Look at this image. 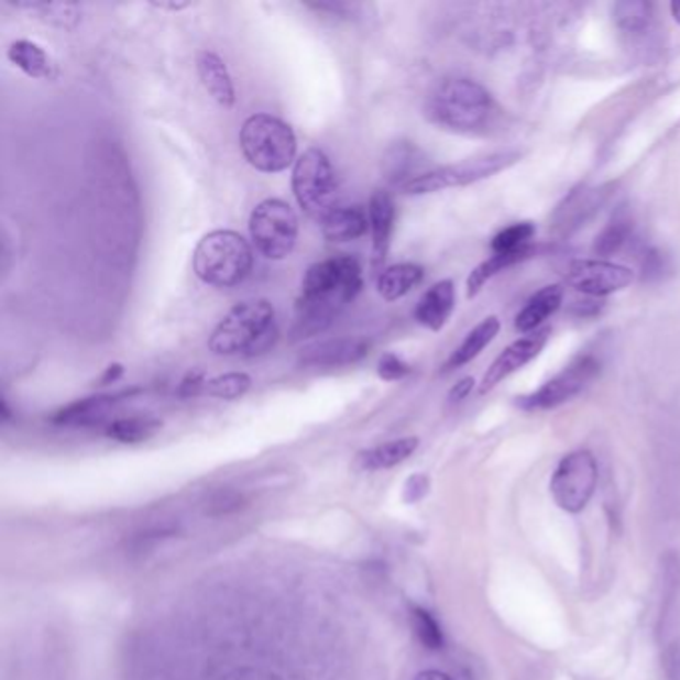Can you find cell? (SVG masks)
I'll return each mask as SVG.
<instances>
[{"label":"cell","mask_w":680,"mask_h":680,"mask_svg":"<svg viewBox=\"0 0 680 680\" xmlns=\"http://www.w3.org/2000/svg\"><path fill=\"white\" fill-rule=\"evenodd\" d=\"M362 287V264L353 255H333L311 264L296 299L292 341L309 340L328 330Z\"/></svg>","instance_id":"6da1fadb"},{"label":"cell","mask_w":680,"mask_h":680,"mask_svg":"<svg viewBox=\"0 0 680 680\" xmlns=\"http://www.w3.org/2000/svg\"><path fill=\"white\" fill-rule=\"evenodd\" d=\"M427 118L458 134H483L495 118L497 105L485 86L465 76L446 78L427 100Z\"/></svg>","instance_id":"7a4b0ae2"},{"label":"cell","mask_w":680,"mask_h":680,"mask_svg":"<svg viewBox=\"0 0 680 680\" xmlns=\"http://www.w3.org/2000/svg\"><path fill=\"white\" fill-rule=\"evenodd\" d=\"M276 309L267 299H245L230 309L210 336V351L228 358H255L274 348Z\"/></svg>","instance_id":"3957f363"},{"label":"cell","mask_w":680,"mask_h":680,"mask_svg":"<svg viewBox=\"0 0 680 680\" xmlns=\"http://www.w3.org/2000/svg\"><path fill=\"white\" fill-rule=\"evenodd\" d=\"M191 266L208 286L235 287L244 284L254 267V250L234 230H213L194 250Z\"/></svg>","instance_id":"277c9868"},{"label":"cell","mask_w":680,"mask_h":680,"mask_svg":"<svg viewBox=\"0 0 680 680\" xmlns=\"http://www.w3.org/2000/svg\"><path fill=\"white\" fill-rule=\"evenodd\" d=\"M240 149L248 164L264 174H279L296 164L298 140L289 124L272 114L245 118Z\"/></svg>","instance_id":"5b68a950"},{"label":"cell","mask_w":680,"mask_h":680,"mask_svg":"<svg viewBox=\"0 0 680 680\" xmlns=\"http://www.w3.org/2000/svg\"><path fill=\"white\" fill-rule=\"evenodd\" d=\"M292 190L299 208L321 222L338 206V178L323 150L308 149L294 164Z\"/></svg>","instance_id":"8992f818"},{"label":"cell","mask_w":680,"mask_h":680,"mask_svg":"<svg viewBox=\"0 0 680 680\" xmlns=\"http://www.w3.org/2000/svg\"><path fill=\"white\" fill-rule=\"evenodd\" d=\"M250 238L257 254L266 260L282 262L292 255L298 242V216L289 204L279 198H267L250 213Z\"/></svg>","instance_id":"52a82bcc"},{"label":"cell","mask_w":680,"mask_h":680,"mask_svg":"<svg viewBox=\"0 0 680 680\" xmlns=\"http://www.w3.org/2000/svg\"><path fill=\"white\" fill-rule=\"evenodd\" d=\"M519 160H522L519 152H493L487 156H479V158L441 166L436 171L424 172L415 180L407 182L404 188H399V191H404L407 196H426V194L447 190V188H461V186H469V184H475L500 172H505L511 166H515Z\"/></svg>","instance_id":"ba28073f"},{"label":"cell","mask_w":680,"mask_h":680,"mask_svg":"<svg viewBox=\"0 0 680 680\" xmlns=\"http://www.w3.org/2000/svg\"><path fill=\"white\" fill-rule=\"evenodd\" d=\"M596 481L599 468L591 451L579 449L564 456L551 479L555 503L567 513H581L595 493Z\"/></svg>","instance_id":"9c48e42d"},{"label":"cell","mask_w":680,"mask_h":680,"mask_svg":"<svg viewBox=\"0 0 680 680\" xmlns=\"http://www.w3.org/2000/svg\"><path fill=\"white\" fill-rule=\"evenodd\" d=\"M599 370L601 365L593 355H581L574 362L569 363L563 372L557 373L553 380L542 383L537 392L522 397L519 405L527 412L555 409L581 394L586 385L599 375Z\"/></svg>","instance_id":"30bf717a"},{"label":"cell","mask_w":680,"mask_h":680,"mask_svg":"<svg viewBox=\"0 0 680 680\" xmlns=\"http://www.w3.org/2000/svg\"><path fill=\"white\" fill-rule=\"evenodd\" d=\"M564 277L569 286L589 298H605L630 286L633 272L606 260H573Z\"/></svg>","instance_id":"8fae6325"},{"label":"cell","mask_w":680,"mask_h":680,"mask_svg":"<svg viewBox=\"0 0 680 680\" xmlns=\"http://www.w3.org/2000/svg\"><path fill=\"white\" fill-rule=\"evenodd\" d=\"M549 333H551L549 328L535 331V333H529L525 338L513 341L511 346L501 351L500 355L495 358V362L491 363L487 373L483 375L479 394H487L497 383L507 380L513 373L519 372L523 365L533 362L541 353L542 348H545V343L549 340Z\"/></svg>","instance_id":"7c38bea8"},{"label":"cell","mask_w":680,"mask_h":680,"mask_svg":"<svg viewBox=\"0 0 680 680\" xmlns=\"http://www.w3.org/2000/svg\"><path fill=\"white\" fill-rule=\"evenodd\" d=\"M370 341L363 338H333L304 348L298 363L301 368H343L362 362L370 353Z\"/></svg>","instance_id":"4fadbf2b"},{"label":"cell","mask_w":680,"mask_h":680,"mask_svg":"<svg viewBox=\"0 0 680 680\" xmlns=\"http://www.w3.org/2000/svg\"><path fill=\"white\" fill-rule=\"evenodd\" d=\"M370 213V234H372V267L373 272L382 274L383 262L392 245L395 228V200L387 190H375L368 202Z\"/></svg>","instance_id":"5bb4252c"},{"label":"cell","mask_w":680,"mask_h":680,"mask_svg":"<svg viewBox=\"0 0 680 680\" xmlns=\"http://www.w3.org/2000/svg\"><path fill=\"white\" fill-rule=\"evenodd\" d=\"M613 186H599V188H581L574 190L571 196L564 198V202L555 212V228L561 234H573L581 226H585L589 218H593L601 206H605L611 196Z\"/></svg>","instance_id":"9a60e30c"},{"label":"cell","mask_w":680,"mask_h":680,"mask_svg":"<svg viewBox=\"0 0 680 680\" xmlns=\"http://www.w3.org/2000/svg\"><path fill=\"white\" fill-rule=\"evenodd\" d=\"M321 234L333 244L353 242L370 232V213L360 204H338L321 222Z\"/></svg>","instance_id":"2e32d148"},{"label":"cell","mask_w":680,"mask_h":680,"mask_svg":"<svg viewBox=\"0 0 680 680\" xmlns=\"http://www.w3.org/2000/svg\"><path fill=\"white\" fill-rule=\"evenodd\" d=\"M456 309V284L451 279H441L427 289L415 306L414 316L417 323L431 331H439L446 326Z\"/></svg>","instance_id":"e0dca14e"},{"label":"cell","mask_w":680,"mask_h":680,"mask_svg":"<svg viewBox=\"0 0 680 680\" xmlns=\"http://www.w3.org/2000/svg\"><path fill=\"white\" fill-rule=\"evenodd\" d=\"M139 390H130L124 394L117 395H95V397H86V399H78L73 404L66 405L61 412H56L53 415V421L56 426H95L98 421H102L107 417L108 412L114 407V405L130 397L132 394H136Z\"/></svg>","instance_id":"ac0fdd59"},{"label":"cell","mask_w":680,"mask_h":680,"mask_svg":"<svg viewBox=\"0 0 680 680\" xmlns=\"http://www.w3.org/2000/svg\"><path fill=\"white\" fill-rule=\"evenodd\" d=\"M196 68L202 80L206 92L223 108H232L235 105V88L232 76L222 58L210 51H200L196 56Z\"/></svg>","instance_id":"d6986e66"},{"label":"cell","mask_w":680,"mask_h":680,"mask_svg":"<svg viewBox=\"0 0 680 680\" xmlns=\"http://www.w3.org/2000/svg\"><path fill=\"white\" fill-rule=\"evenodd\" d=\"M563 304V287L561 286H545L533 296L525 308L519 311V316L515 319V328L522 333H535L541 328L545 319L551 318L557 314V309Z\"/></svg>","instance_id":"ffe728a7"},{"label":"cell","mask_w":680,"mask_h":680,"mask_svg":"<svg viewBox=\"0 0 680 680\" xmlns=\"http://www.w3.org/2000/svg\"><path fill=\"white\" fill-rule=\"evenodd\" d=\"M7 56L19 70L31 78H44V80H53L58 75L56 64H54L51 54L44 51L41 44L32 43L26 39L14 41L7 51Z\"/></svg>","instance_id":"44dd1931"},{"label":"cell","mask_w":680,"mask_h":680,"mask_svg":"<svg viewBox=\"0 0 680 680\" xmlns=\"http://www.w3.org/2000/svg\"><path fill=\"white\" fill-rule=\"evenodd\" d=\"M500 330V319L495 318V316L483 319L473 330L469 331L468 338L459 343L458 350L449 355V360L443 365V372H456L459 368L473 362L479 353L497 338Z\"/></svg>","instance_id":"7402d4cb"},{"label":"cell","mask_w":680,"mask_h":680,"mask_svg":"<svg viewBox=\"0 0 680 680\" xmlns=\"http://www.w3.org/2000/svg\"><path fill=\"white\" fill-rule=\"evenodd\" d=\"M419 447L417 437H402L387 441L382 446L365 449L358 458V468L363 471H382V469L395 468L399 463H404L405 459L412 458Z\"/></svg>","instance_id":"603a6c76"},{"label":"cell","mask_w":680,"mask_h":680,"mask_svg":"<svg viewBox=\"0 0 680 680\" xmlns=\"http://www.w3.org/2000/svg\"><path fill=\"white\" fill-rule=\"evenodd\" d=\"M424 164H426L424 152L414 146L412 142L395 144L394 149H390L387 156L383 160L387 178H390V182L397 184L399 188H404L407 182L415 180L417 176H421L424 174L421 172Z\"/></svg>","instance_id":"cb8c5ba5"},{"label":"cell","mask_w":680,"mask_h":680,"mask_svg":"<svg viewBox=\"0 0 680 680\" xmlns=\"http://www.w3.org/2000/svg\"><path fill=\"white\" fill-rule=\"evenodd\" d=\"M424 276H426L424 267L414 264V262H404V264L385 267V270H382V274L377 276V294L385 301L404 298L414 287L424 282Z\"/></svg>","instance_id":"d4e9b609"},{"label":"cell","mask_w":680,"mask_h":680,"mask_svg":"<svg viewBox=\"0 0 680 680\" xmlns=\"http://www.w3.org/2000/svg\"><path fill=\"white\" fill-rule=\"evenodd\" d=\"M655 11L652 4L645 0H625L615 4V22L618 31L627 34L630 39L643 36L652 29Z\"/></svg>","instance_id":"484cf974"},{"label":"cell","mask_w":680,"mask_h":680,"mask_svg":"<svg viewBox=\"0 0 680 680\" xmlns=\"http://www.w3.org/2000/svg\"><path fill=\"white\" fill-rule=\"evenodd\" d=\"M535 254V248H527L522 252H511V254H493L490 260H485L483 264H479L471 276L468 277V298H475L483 286L490 282L491 277L497 276L503 270L515 266L519 262L529 260Z\"/></svg>","instance_id":"4316f807"},{"label":"cell","mask_w":680,"mask_h":680,"mask_svg":"<svg viewBox=\"0 0 680 680\" xmlns=\"http://www.w3.org/2000/svg\"><path fill=\"white\" fill-rule=\"evenodd\" d=\"M633 238V220L627 213H615V218L606 223L603 232L596 235L593 244V254L599 257H611L618 254Z\"/></svg>","instance_id":"83f0119b"},{"label":"cell","mask_w":680,"mask_h":680,"mask_svg":"<svg viewBox=\"0 0 680 680\" xmlns=\"http://www.w3.org/2000/svg\"><path fill=\"white\" fill-rule=\"evenodd\" d=\"M160 427L162 424L158 419H152V417H122L107 427V436L118 443L134 446V443H142L150 437L156 436Z\"/></svg>","instance_id":"f1b7e54d"},{"label":"cell","mask_w":680,"mask_h":680,"mask_svg":"<svg viewBox=\"0 0 680 680\" xmlns=\"http://www.w3.org/2000/svg\"><path fill=\"white\" fill-rule=\"evenodd\" d=\"M19 9L36 12L41 19L61 29H75L80 22V7L70 2H17Z\"/></svg>","instance_id":"f546056e"},{"label":"cell","mask_w":680,"mask_h":680,"mask_svg":"<svg viewBox=\"0 0 680 680\" xmlns=\"http://www.w3.org/2000/svg\"><path fill=\"white\" fill-rule=\"evenodd\" d=\"M535 223L519 222L513 223L509 228L501 230L500 234L491 240L493 254H511V252H522L531 248V240L535 238Z\"/></svg>","instance_id":"4dcf8cb0"},{"label":"cell","mask_w":680,"mask_h":680,"mask_svg":"<svg viewBox=\"0 0 680 680\" xmlns=\"http://www.w3.org/2000/svg\"><path fill=\"white\" fill-rule=\"evenodd\" d=\"M252 387V377L244 372H230L222 373V375H216L212 380H208L206 383V390L204 394L212 395L218 399H238Z\"/></svg>","instance_id":"1f68e13d"},{"label":"cell","mask_w":680,"mask_h":680,"mask_svg":"<svg viewBox=\"0 0 680 680\" xmlns=\"http://www.w3.org/2000/svg\"><path fill=\"white\" fill-rule=\"evenodd\" d=\"M412 623H414L415 635H417L419 643L426 649H443V645H446L443 630H441V625L437 623V618L429 611L421 608V606H415L414 611H412Z\"/></svg>","instance_id":"d6a6232c"},{"label":"cell","mask_w":680,"mask_h":680,"mask_svg":"<svg viewBox=\"0 0 680 680\" xmlns=\"http://www.w3.org/2000/svg\"><path fill=\"white\" fill-rule=\"evenodd\" d=\"M409 373H412V365L392 351L383 353L377 362V375L383 382H402Z\"/></svg>","instance_id":"836d02e7"},{"label":"cell","mask_w":680,"mask_h":680,"mask_svg":"<svg viewBox=\"0 0 680 680\" xmlns=\"http://www.w3.org/2000/svg\"><path fill=\"white\" fill-rule=\"evenodd\" d=\"M640 270L645 279H660L667 272V255L657 248H649L640 260Z\"/></svg>","instance_id":"e575fe53"},{"label":"cell","mask_w":680,"mask_h":680,"mask_svg":"<svg viewBox=\"0 0 680 680\" xmlns=\"http://www.w3.org/2000/svg\"><path fill=\"white\" fill-rule=\"evenodd\" d=\"M206 383H208V377H206V373L202 370H190L182 377V382L178 383V392L176 394H178V397H184V399L196 397V395L204 394Z\"/></svg>","instance_id":"d590c367"},{"label":"cell","mask_w":680,"mask_h":680,"mask_svg":"<svg viewBox=\"0 0 680 680\" xmlns=\"http://www.w3.org/2000/svg\"><path fill=\"white\" fill-rule=\"evenodd\" d=\"M662 670L667 674V680H680V640L665 649Z\"/></svg>","instance_id":"8d00e7d4"},{"label":"cell","mask_w":680,"mask_h":680,"mask_svg":"<svg viewBox=\"0 0 680 680\" xmlns=\"http://www.w3.org/2000/svg\"><path fill=\"white\" fill-rule=\"evenodd\" d=\"M473 385H475V380H473V377H463L461 382L456 383V385L451 387V392H449V404H459V402L468 399L471 390H473Z\"/></svg>","instance_id":"74e56055"},{"label":"cell","mask_w":680,"mask_h":680,"mask_svg":"<svg viewBox=\"0 0 680 680\" xmlns=\"http://www.w3.org/2000/svg\"><path fill=\"white\" fill-rule=\"evenodd\" d=\"M427 487H429V481L426 475H414L407 481V500H421L427 493Z\"/></svg>","instance_id":"f35d334b"},{"label":"cell","mask_w":680,"mask_h":680,"mask_svg":"<svg viewBox=\"0 0 680 680\" xmlns=\"http://www.w3.org/2000/svg\"><path fill=\"white\" fill-rule=\"evenodd\" d=\"M124 375V365L122 363H110L105 373H102V377L98 380V385H110V383H117L120 377Z\"/></svg>","instance_id":"ab89813d"},{"label":"cell","mask_w":680,"mask_h":680,"mask_svg":"<svg viewBox=\"0 0 680 680\" xmlns=\"http://www.w3.org/2000/svg\"><path fill=\"white\" fill-rule=\"evenodd\" d=\"M152 7L160 11H184L190 7V2H152Z\"/></svg>","instance_id":"60d3db41"},{"label":"cell","mask_w":680,"mask_h":680,"mask_svg":"<svg viewBox=\"0 0 680 680\" xmlns=\"http://www.w3.org/2000/svg\"><path fill=\"white\" fill-rule=\"evenodd\" d=\"M417 680H453L446 672H441V670H424V672H419V677Z\"/></svg>","instance_id":"b9f144b4"},{"label":"cell","mask_w":680,"mask_h":680,"mask_svg":"<svg viewBox=\"0 0 680 680\" xmlns=\"http://www.w3.org/2000/svg\"><path fill=\"white\" fill-rule=\"evenodd\" d=\"M670 12H672V17H674V21L680 24V0H674L672 4H670Z\"/></svg>","instance_id":"7bdbcfd3"}]
</instances>
